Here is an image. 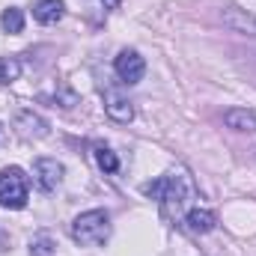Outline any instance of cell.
Instances as JSON below:
<instances>
[{
  "label": "cell",
  "instance_id": "277c9868",
  "mask_svg": "<svg viewBox=\"0 0 256 256\" xmlns=\"http://www.w3.org/2000/svg\"><path fill=\"white\" fill-rule=\"evenodd\" d=\"M114 72L120 74L122 84H137V80L143 78V72H146V60H143L134 48H126V51H120V57L114 60Z\"/></svg>",
  "mask_w": 256,
  "mask_h": 256
},
{
  "label": "cell",
  "instance_id": "8992f818",
  "mask_svg": "<svg viewBox=\"0 0 256 256\" xmlns=\"http://www.w3.org/2000/svg\"><path fill=\"white\" fill-rule=\"evenodd\" d=\"M104 110H108V116L116 120V122H131V120H134V108H131V102H128L126 96L114 92V90L104 92Z\"/></svg>",
  "mask_w": 256,
  "mask_h": 256
},
{
  "label": "cell",
  "instance_id": "5b68a950",
  "mask_svg": "<svg viewBox=\"0 0 256 256\" xmlns=\"http://www.w3.org/2000/svg\"><path fill=\"white\" fill-rule=\"evenodd\" d=\"M33 176H36V185L42 191H54L63 182V164L54 161V158H39L33 164Z\"/></svg>",
  "mask_w": 256,
  "mask_h": 256
},
{
  "label": "cell",
  "instance_id": "5bb4252c",
  "mask_svg": "<svg viewBox=\"0 0 256 256\" xmlns=\"http://www.w3.org/2000/svg\"><path fill=\"white\" fill-rule=\"evenodd\" d=\"M30 254L33 256H54V244H51V238H48V236H36V238L30 242Z\"/></svg>",
  "mask_w": 256,
  "mask_h": 256
},
{
  "label": "cell",
  "instance_id": "30bf717a",
  "mask_svg": "<svg viewBox=\"0 0 256 256\" xmlns=\"http://www.w3.org/2000/svg\"><path fill=\"white\" fill-rule=\"evenodd\" d=\"M15 126L21 128V134H24V137H45V134H48V122H45V120H39V116H36V114H30V110L18 114Z\"/></svg>",
  "mask_w": 256,
  "mask_h": 256
},
{
  "label": "cell",
  "instance_id": "7a4b0ae2",
  "mask_svg": "<svg viewBox=\"0 0 256 256\" xmlns=\"http://www.w3.org/2000/svg\"><path fill=\"white\" fill-rule=\"evenodd\" d=\"M110 236V214L104 208H90L72 220V238L78 244H102Z\"/></svg>",
  "mask_w": 256,
  "mask_h": 256
},
{
  "label": "cell",
  "instance_id": "9c48e42d",
  "mask_svg": "<svg viewBox=\"0 0 256 256\" xmlns=\"http://www.w3.org/2000/svg\"><path fill=\"white\" fill-rule=\"evenodd\" d=\"M185 224H188L191 232H212L214 224H218V218L208 208H188L185 212Z\"/></svg>",
  "mask_w": 256,
  "mask_h": 256
},
{
  "label": "cell",
  "instance_id": "52a82bcc",
  "mask_svg": "<svg viewBox=\"0 0 256 256\" xmlns=\"http://www.w3.org/2000/svg\"><path fill=\"white\" fill-rule=\"evenodd\" d=\"M224 122H226V128H232V131L254 134L256 131V110L254 108H230L224 114Z\"/></svg>",
  "mask_w": 256,
  "mask_h": 256
},
{
  "label": "cell",
  "instance_id": "7c38bea8",
  "mask_svg": "<svg viewBox=\"0 0 256 256\" xmlns=\"http://www.w3.org/2000/svg\"><path fill=\"white\" fill-rule=\"evenodd\" d=\"M0 27H3L6 33H21V30H24V12H21L18 6L3 9V15H0Z\"/></svg>",
  "mask_w": 256,
  "mask_h": 256
},
{
  "label": "cell",
  "instance_id": "6da1fadb",
  "mask_svg": "<svg viewBox=\"0 0 256 256\" xmlns=\"http://www.w3.org/2000/svg\"><path fill=\"white\" fill-rule=\"evenodd\" d=\"M143 194L152 196V200H161L164 214L179 218V214L188 212L191 200L196 196V188H194V179L188 176V170H185V167H176V170H170L167 176H161V179H155V182H146V185H143Z\"/></svg>",
  "mask_w": 256,
  "mask_h": 256
},
{
  "label": "cell",
  "instance_id": "ba28073f",
  "mask_svg": "<svg viewBox=\"0 0 256 256\" xmlns=\"http://www.w3.org/2000/svg\"><path fill=\"white\" fill-rule=\"evenodd\" d=\"M63 15H66L63 0H39V3L33 6V18H36L39 24H57Z\"/></svg>",
  "mask_w": 256,
  "mask_h": 256
},
{
  "label": "cell",
  "instance_id": "8fae6325",
  "mask_svg": "<svg viewBox=\"0 0 256 256\" xmlns=\"http://www.w3.org/2000/svg\"><path fill=\"white\" fill-rule=\"evenodd\" d=\"M92 155H96V164H98L104 173H116V170H120V158H116V152H114V149H108V146L96 143V146H92Z\"/></svg>",
  "mask_w": 256,
  "mask_h": 256
},
{
  "label": "cell",
  "instance_id": "3957f363",
  "mask_svg": "<svg viewBox=\"0 0 256 256\" xmlns=\"http://www.w3.org/2000/svg\"><path fill=\"white\" fill-rule=\"evenodd\" d=\"M27 194H30V182L21 167L0 170V206L3 208H24Z\"/></svg>",
  "mask_w": 256,
  "mask_h": 256
},
{
  "label": "cell",
  "instance_id": "4fadbf2b",
  "mask_svg": "<svg viewBox=\"0 0 256 256\" xmlns=\"http://www.w3.org/2000/svg\"><path fill=\"white\" fill-rule=\"evenodd\" d=\"M21 74V63L12 57H0V84H12Z\"/></svg>",
  "mask_w": 256,
  "mask_h": 256
},
{
  "label": "cell",
  "instance_id": "9a60e30c",
  "mask_svg": "<svg viewBox=\"0 0 256 256\" xmlns=\"http://www.w3.org/2000/svg\"><path fill=\"white\" fill-rule=\"evenodd\" d=\"M102 3H104V9H116L120 6V0H102Z\"/></svg>",
  "mask_w": 256,
  "mask_h": 256
}]
</instances>
